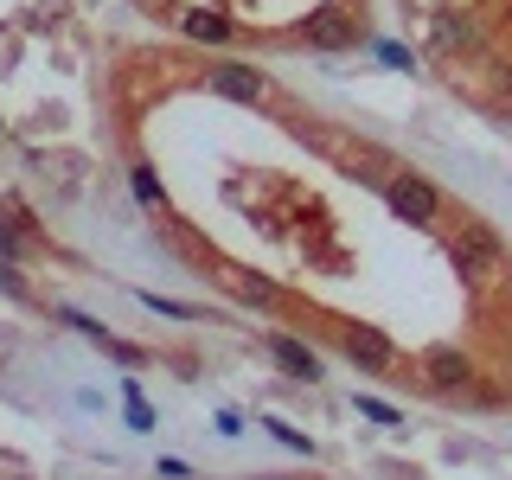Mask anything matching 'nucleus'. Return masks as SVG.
<instances>
[{"label": "nucleus", "instance_id": "obj_3", "mask_svg": "<svg viewBox=\"0 0 512 480\" xmlns=\"http://www.w3.org/2000/svg\"><path fill=\"white\" fill-rule=\"evenodd\" d=\"M480 45H487V26L474 20L468 7H455V13H436V20H429V52L436 58H480Z\"/></svg>", "mask_w": 512, "mask_h": 480}, {"label": "nucleus", "instance_id": "obj_2", "mask_svg": "<svg viewBox=\"0 0 512 480\" xmlns=\"http://www.w3.org/2000/svg\"><path fill=\"white\" fill-rule=\"evenodd\" d=\"M384 199H391V212L397 218H410V224H436L448 205H442V192L423 180V173H410V167H397L391 180H384Z\"/></svg>", "mask_w": 512, "mask_h": 480}, {"label": "nucleus", "instance_id": "obj_1", "mask_svg": "<svg viewBox=\"0 0 512 480\" xmlns=\"http://www.w3.org/2000/svg\"><path fill=\"white\" fill-rule=\"evenodd\" d=\"M448 256H455V269L468 282H500L506 276V244H500V231L480 224V218H461V231L448 237Z\"/></svg>", "mask_w": 512, "mask_h": 480}, {"label": "nucleus", "instance_id": "obj_11", "mask_svg": "<svg viewBox=\"0 0 512 480\" xmlns=\"http://www.w3.org/2000/svg\"><path fill=\"white\" fill-rule=\"evenodd\" d=\"M180 32H186V39H205V45H224V39H231V26H224L218 13H205V7L180 13Z\"/></svg>", "mask_w": 512, "mask_h": 480}, {"label": "nucleus", "instance_id": "obj_7", "mask_svg": "<svg viewBox=\"0 0 512 480\" xmlns=\"http://www.w3.org/2000/svg\"><path fill=\"white\" fill-rule=\"evenodd\" d=\"M340 346H346V359L359 365V372H391L397 365V346L384 340V327H346Z\"/></svg>", "mask_w": 512, "mask_h": 480}, {"label": "nucleus", "instance_id": "obj_10", "mask_svg": "<svg viewBox=\"0 0 512 480\" xmlns=\"http://www.w3.org/2000/svg\"><path fill=\"white\" fill-rule=\"evenodd\" d=\"M128 186H135V199H141V212H167V186H160V173L148 167V160H135V167H128Z\"/></svg>", "mask_w": 512, "mask_h": 480}, {"label": "nucleus", "instance_id": "obj_12", "mask_svg": "<svg viewBox=\"0 0 512 480\" xmlns=\"http://www.w3.org/2000/svg\"><path fill=\"white\" fill-rule=\"evenodd\" d=\"M122 404H128V429H154V410L141 397V378H122Z\"/></svg>", "mask_w": 512, "mask_h": 480}, {"label": "nucleus", "instance_id": "obj_6", "mask_svg": "<svg viewBox=\"0 0 512 480\" xmlns=\"http://www.w3.org/2000/svg\"><path fill=\"white\" fill-rule=\"evenodd\" d=\"M205 84H212L218 96H231V103H250V109L276 96V90H269V77L250 71V64H212V71H205Z\"/></svg>", "mask_w": 512, "mask_h": 480}, {"label": "nucleus", "instance_id": "obj_8", "mask_svg": "<svg viewBox=\"0 0 512 480\" xmlns=\"http://www.w3.org/2000/svg\"><path fill=\"white\" fill-rule=\"evenodd\" d=\"M263 352L282 365L288 378H301V384H314V378H320V359H314V352L295 340V333H263Z\"/></svg>", "mask_w": 512, "mask_h": 480}, {"label": "nucleus", "instance_id": "obj_14", "mask_svg": "<svg viewBox=\"0 0 512 480\" xmlns=\"http://www.w3.org/2000/svg\"><path fill=\"white\" fill-rule=\"evenodd\" d=\"M359 416H372V423H404V416L384 404V397H359Z\"/></svg>", "mask_w": 512, "mask_h": 480}, {"label": "nucleus", "instance_id": "obj_15", "mask_svg": "<svg viewBox=\"0 0 512 480\" xmlns=\"http://www.w3.org/2000/svg\"><path fill=\"white\" fill-rule=\"evenodd\" d=\"M135 7H167V0H135Z\"/></svg>", "mask_w": 512, "mask_h": 480}, {"label": "nucleus", "instance_id": "obj_5", "mask_svg": "<svg viewBox=\"0 0 512 480\" xmlns=\"http://www.w3.org/2000/svg\"><path fill=\"white\" fill-rule=\"evenodd\" d=\"M365 26L352 20L346 7H320L308 13V26H301V45H314V52H346V45H359Z\"/></svg>", "mask_w": 512, "mask_h": 480}, {"label": "nucleus", "instance_id": "obj_9", "mask_svg": "<svg viewBox=\"0 0 512 480\" xmlns=\"http://www.w3.org/2000/svg\"><path fill=\"white\" fill-rule=\"evenodd\" d=\"M224 288H231L244 308H263V314H276V308H282V288L269 282V276H244V269H231V276H224Z\"/></svg>", "mask_w": 512, "mask_h": 480}, {"label": "nucleus", "instance_id": "obj_13", "mask_svg": "<svg viewBox=\"0 0 512 480\" xmlns=\"http://www.w3.org/2000/svg\"><path fill=\"white\" fill-rule=\"evenodd\" d=\"M26 250H32V244L20 237V224H0V256H7V263H20Z\"/></svg>", "mask_w": 512, "mask_h": 480}, {"label": "nucleus", "instance_id": "obj_16", "mask_svg": "<svg viewBox=\"0 0 512 480\" xmlns=\"http://www.w3.org/2000/svg\"><path fill=\"white\" fill-rule=\"evenodd\" d=\"M506 122H512V103H506Z\"/></svg>", "mask_w": 512, "mask_h": 480}, {"label": "nucleus", "instance_id": "obj_4", "mask_svg": "<svg viewBox=\"0 0 512 480\" xmlns=\"http://www.w3.org/2000/svg\"><path fill=\"white\" fill-rule=\"evenodd\" d=\"M416 378H423L436 397H461V391H468V378H474V359H468V352H455V346H429L423 359H416Z\"/></svg>", "mask_w": 512, "mask_h": 480}]
</instances>
